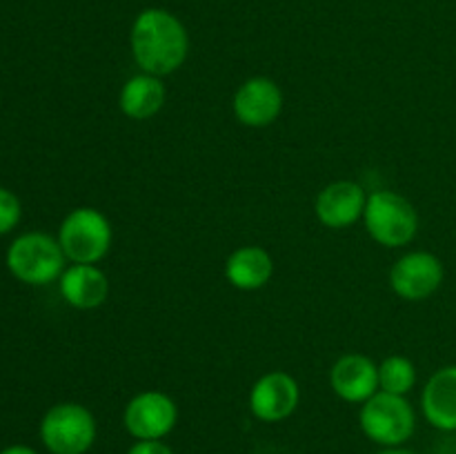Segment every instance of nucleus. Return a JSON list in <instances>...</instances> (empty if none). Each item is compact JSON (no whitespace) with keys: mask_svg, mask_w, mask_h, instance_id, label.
I'll use <instances>...</instances> for the list:
<instances>
[{"mask_svg":"<svg viewBox=\"0 0 456 454\" xmlns=\"http://www.w3.org/2000/svg\"><path fill=\"white\" fill-rule=\"evenodd\" d=\"M365 227L379 245L403 247L417 236L419 214L408 199L396 191H374L363 212Z\"/></svg>","mask_w":456,"mask_h":454,"instance_id":"nucleus-4","label":"nucleus"},{"mask_svg":"<svg viewBox=\"0 0 456 454\" xmlns=\"http://www.w3.org/2000/svg\"><path fill=\"white\" fill-rule=\"evenodd\" d=\"M283 109V92L265 76L245 80L234 93V114L248 127H267Z\"/></svg>","mask_w":456,"mask_h":454,"instance_id":"nucleus-10","label":"nucleus"},{"mask_svg":"<svg viewBox=\"0 0 456 454\" xmlns=\"http://www.w3.org/2000/svg\"><path fill=\"white\" fill-rule=\"evenodd\" d=\"M0 454H38L34 448H29V445H22V443H16V445H7L4 450H0Z\"/></svg>","mask_w":456,"mask_h":454,"instance_id":"nucleus-20","label":"nucleus"},{"mask_svg":"<svg viewBox=\"0 0 456 454\" xmlns=\"http://www.w3.org/2000/svg\"><path fill=\"white\" fill-rule=\"evenodd\" d=\"M359 421L365 436L383 448H401L417 427V417L405 396L383 390L365 401Z\"/></svg>","mask_w":456,"mask_h":454,"instance_id":"nucleus-3","label":"nucleus"},{"mask_svg":"<svg viewBox=\"0 0 456 454\" xmlns=\"http://www.w3.org/2000/svg\"><path fill=\"white\" fill-rule=\"evenodd\" d=\"M178 421V408L165 392L147 390L134 396L123 412V423L138 441H163Z\"/></svg>","mask_w":456,"mask_h":454,"instance_id":"nucleus-7","label":"nucleus"},{"mask_svg":"<svg viewBox=\"0 0 456 454\" xmlns=\"http://www.w3.org/2000/svg\"><path fill=\"white\" fill-rule=\"evenodd\" d=\"M40 441L52 454H85L96 441V418L80 403H56L40 421Z\"/></svg>","mask_w":456,"mask_h":454,"instance_id":"nucleus-5","label":"nucleus"},{"mask_svg":"<svg viewBox=\"0 0 456 454\" xmlns=\"http://www.w3.org/2000/svg\"><path fill=\"white\" fill-rule=\"evenodd\" d=\"M377 454H417V452H412V450H403V448H386Z\"/></svg>","mask_w":456,"mask_h":454,"instance_id":"nucleus-21","label":"nucleus"},{"mask_svg":"<svg viewBox=\"0 0 456 454\" xmlns=\"http://www.w3.org/2000/svg\"><path fill=\"white\" fill-rule=\"evenodd\" d=\"M330 385L347 403H365L379 392V365L365 354H346L334 363Z\"/></svg>","mask_w":456,"mask_h":454,"instance_id":"nucleus-11","label":"nucleus"},{"mask_svg":"<svg viewBox=\"0 0 456 454\" xmlns=\"http://www.w3.org/2000/svg\"><path fill=\"white\" fill-rule=\"evenodd\" d=\"M58 243L71 263L96 265L110 252L111 225L98 209L76 207L61 223Z\"/></svg>","mask_w":456,"mask_h":454,"instance_id":"nucleus-6","label":"nucleus"},{"mask_svg":"<svg viewBox=\"0 0 456 454\" xmlns=\"http://www.w3.org/2000/svg\"><path fill=\"white\" fill-rule=\"evenodd\" d=\"M132 53L145 74H174L185 62L190 36L185 25L167 9H142L132 25Z\"/></svg>","mask_w":456,"mask_h":454,"instance_id":"nucleus-1","label":"nucleus"},{"mask_svg":"<svg viewBox=\"0 0 456 454\" xmlns=\"http://www.w3.org/2000/svg\"><path fill=\"white\" fill-rule=\"evenodd\" d=\"M417 383V369L414 363L405 356H387L379 365V390L390 394L405 396Z\"/></svg>","mask_w":456,"mask_h":454,"instance_id":"nucleus-17","label":"nucleus"},{"mask_svg":"<svg viewBox=\"0 0 456 454\" xmlns=\"http://www.w3.org/2000/svg\"><path fill=\"white\" fill-rule=\"evenodd\" d=\"M368 205V196L359 182L337 181L325 187L316 199V216L325 227L343 230L359 221Z\"/></svg>","mask_w":456,"mask_h":454,"instance_id":"nucleus-12","label":"nucleus"},{"mask_svg":"<svg viewBox=\"0 0 456 454\" xmlns=\"http://www.w3.org/2000/svg\"><path fill=\"white\" fill-rule=\"evenodd\" d=\"M65 252L58 239L45 231H25L16 236L4 254L7 270L25 285H49L65 272Z\"/></svg>","mask_w":456,"mask_h":454,"instance_id":"nucleus-2","label":"nucleus"},{"mask_svg":"<svg viewBox=\"0 0 456 454\" xmlns=\"http://www.w3.org/2000/svg\"><path fill=\"white\" fill-rule=\"evenodd\" d=\"M127 454H174L169 445L163 441H136Z\"/></svg>","mask_w":456,"mask_h":454,"instance_id":"nucleus-19","label":"nucleus"},{"mask_svg":"<svg viewBox=\"0 0 456 454\" xmlns=\"http://www.w3.org/2000/svg\"><path fill=\"white\" fill-rule=\"evenodd\" d=\"M421 408L432 427L456 432V365H445L428 378Z\"/></svg>","mask_w":456,"mask_h":454,"instance_id":"nucleus-14","label":"nucleus"},{"mask_svg":"<svg viewBox=\"0 0 456 454\" xmlns=\"http://www.w3.org/2000/svg\"><path fill=\"white\" fill-rule=\"evenodd\" d=\"M301 401V387L288 372H267L249 392V409L258 421L276 423L292 417Z\"/></svg>","mask_w":456,"mask_h":454,"instance_id":"nucleus-9","label":"nucleus"},{"mask_svg":"<svg viewBox=\"0 0 456 454\" xmlns=\"http://www.w3.org/2000/svg\"><path fill=\"white\" fill-rule=\"evenodd\" d=\"M165 85L159 76L138 74L132 76L120 89V109L134 120H147L159 114L165 105Z\"/></svg>","mask_w":456,"mask_h":454,"instance_id":"nucleus-16","label":"nucleus"},{"mask_svg":"<svg viewBox=\"0 0 456 454\" xmlns=\"http://www.w3.org/2000/svg\"><path fill=\"white\" fill-rule=\"evenodd\" d=\"M444 283V263L430 252H410L390 270V285L405 301H426Z\"/></svg>","mask_w":456,"mask_h":454,"instance_id":"nucleus-8","label":"nucleus"},{"mask_svg":"<svg viewBox=\"0 0 456 454\" xmlns=\"http://www.w3.org/2000/svg\"><path fill=\"white\" fill-rule=\"evenodd\" d=\"M61 294L76 310H96L110 294V280L92 263H74L61 274Z\"/></svg>","mask_w":456,"mask_h":454,"instance_id":"nucleus-13","label":"nucleus"},{"mask_svg":"<svg viewBox=\"0 0 456 454\" xmlns=\"http://www.w3.org/2000/svg\"><path fill=\"white\" fill-rule=\"evenodd\" d=\"M272 272H274L272 256L258 245L239 247L230 254L225 263V279L236 289H245V292L261 289L272 279Z\"/></svg>","mask_w":456,"mask_h":454,"instance_id":"nucleus-15","label":"nucleus"},{"mask_svg":"<svg viewBox=\"0 0 456 454\" xmlns=\"http://www.w3.org/2000/svg\"><path fill=\"white\" fill-rule=\"evenodd\" d=\"M22 205L20 199L7 187H0V236L9 234L20 223Z\"/></svg>","mask_w":456,"mask_h":454,"instance_id":"nucleus-18","label":"nucleus"}]
</instances>
